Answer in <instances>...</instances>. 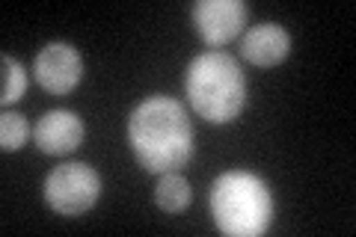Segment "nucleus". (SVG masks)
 I'll list each match as a JSON object with an SVG mask.
<instances>
[{
  "instance_id": "obj_11",
  "label": "nucleus",
  "mask_w": 356,
  "mask_h": 237,
  "mask_svg": "<svg viewBox=\"0 0 356 237\" xmlns=\"http://www.w3.org/2000/svg\"><path fill=\"white\" fill-rule=\"evenodd\" d=\"M27 137H30L27 116H21L15 110H3V116H0V149L18 152L27 142Z\"/></svg>"
},
{
  "instance_id": "obj_4",
  "label": "nucleus",
  "mask_w": 356,
  "mask_h": 237,
  "mask_svg": "<svg viewBox=\"0 0 356 237\" xmlns=\"http://www.w3.org/2000/svg\"><path fill=\"white\" fill-rule=\"evenodd\" d=\"M44 202L63 217H81L102 196V175L89 163L72 161L54 166L42 184Z\"/></svg>"
},
{
  "instance_id": "obj_2",
  "label": "nucleus",
  "mask_w": 356,
  "mask_h": 237,
  "mask_svg": "<svg viewBox=\"0 0 356 237\" xmlns=\"http://www.w3.org/2000/svg\"><path fill=\"white\" fill-rule=\"evenodd\" d=\"M211 217L229 237H259L273 222V190L250 169H229L211 184Z\"/></svg>"
},
{
  "instance_id": "obj_7",
  "label": "nucleus",
  "mask_w": 356,
  "mask_h": 237,
  "mask_svg": "<svg viewBox=\"0 0 356 237\" xmlns=\"http://www.w3.org/2000/svg\"><path fill=\"white\" fill-rule=\"evenodd\" d=\"M86 125L74 110H48L36 122V145L44 154H69L83 142Z\"/></svg>"
},
{
  "instance_id": "obj_6",
  "label": "nucleus",
  "mask_w": 356,
  "mask_h": 237,
  "mask_svg": "<svg viewBox=\"0 0 356 237\" xmlns=\"http://www.w3.org/2000/svg\"><path fill=\"white\" fill-rule=\"evenodd\" d=\"M250 9L243 0H196L193 24L208 44H226L247 27Z\"/></svg>"
},
{
  "instance_id": "obj_10",
  "label": "nucleus",
  "mask_w": 356,
  "mask_h": 237,
  "mask_svg": "<svg viewBox=\"0 0 356 237\" xmlns=\"http://www.w3.org/2000/svg\"><path fill=\"white\" fill-rule=\"evenodd\" d=\"M0 65H3V74H0V104L9 107L27 92V72L9 54H0Z\"/></svg>"
},
{
  "instance_id": "obj_9",
  "label": "nucleus",
  "mask_w": 356,
  "mask_h": 237,
  "mask_svg": "<svg viewBox=\"0 0 356 237\" xmlns=\"http://www.w3.org/2000/svg\"><path fill=\"white\" fill-rule=\"evenodd\" d=\"M191 184H187V178L181 172H163L158 187H154V202H158V208L166 211V213H181L187 205H191Z\"/></svg>"
},
{
  "instance_id": "obj_5",
  "label": "nucleus",
  "mask_w": 356,
  "mask_h": 237,
  "mask_svg": "<svg viewBox=\"0 0 356 237\" xmlns=\"http://www.w3.org/2000/svg\"><path fill=\"white\" fill-rule=\"evenodd\" d=\"M33 74H36L42 89L54 95H65L81 83L83 56L72 42H48L33 56Z\"/></svg>"
},
{
  "instance_id": "obj_8",
  "label": "nucleus",
  "mask_w": 356,
  "mask_h": 237,
  "mask_svg": "<svg viewBox=\"0 0 356 237\" xmlns=\"http://www.w3.org/2000/svg\"><path fill=\"white\" fill-rule=\"evenodd\" d=\"M288 51H291V33L282 24H273V21L250 27L241 42V54L252 65H276L285 60Z\"/></svg>"
},
{
  "instance_id": "obj_1",
  "label": "nucleus",
  "mask_w": 356,
  "mask_h": 237,
  "mask_svg": "<svg viewBox=\"0 0 356 237\" xmlns=\"http://www.w3.org/2000/svg\"><path fill=\"white\" fill-rule=\"evenodd\" d=\"M128 145L146 172H178L193 157V125L170 95L140 101L128 116Z\"/></svg>"
},
{
  "instance_id": "obj_3",
  "label": "nucleus",
  "mask_w": 356,
  "mask_h": 237,
  "mask_svg": "<svg viewBox=\"0 0 356 237\" xmlns=\"http://www.w3.org/2000/svg\"><path fill=\"white\" fill-rule=\"evenodd\" d=\"M184 92L191 107L211 125L238 119L247 104V77L238 60L226 51H205L193 56L184 74Z\"/></svg>"
}]
</instances>
